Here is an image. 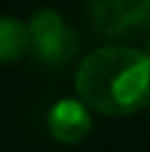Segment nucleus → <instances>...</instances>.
<instances>
[{"mask_svg":"<svg viewBox=\"0 0 150 152\" xmlns=\"http://www.w3.org/2000/svg\"><path fill=\"white\" fill-rule=\"evenodd\" d=\"M78 100L103 115H133L150 105V58L135 48H100L78 65Z\"/></svg>","mask_w":150,"mask_h":152,"instance_id":"nucleus-1","label":"nucleus"},{"mask_svg":"<svg viewBox=\"0 0 150 152\" xmlns=\"http://www.w3.org/2000/svg\"><path fill=\"white\" fill-rule=\"evenodd\" d=\"M28 35L35 58L45 65H58L68 60L75 50V37L70 28L60 18V12L53 8H40L33 12L28 23Z\"/></svg>","mask_w":150,"mask_h":152,"instance_id":"nucleus-2","label":"nucleus"},{"mask_svg":"<svg viewBox=\"0 0 150 152\" xmlns=\"http://www.w3.org/2000/svg\"><path fill=\"white\" fill-rule=\"evenodd\" d=\"M88 8L103 35H123L150 25V0H90Z\"/></svg>","mask_w":150,"mask_h":152,"instance_id":"nucleus-3","label":"nucleus"},{"mask_svg":"<svg viewBox=\"0 0 150 152\" xmlns=\"http://www.w3.org/2000/svg\"><path fill=\"white\" fill-rule=\"evenodd\" d=\"M93 127L90 112H88L85 102L73 97L58 100L48 112V130L58 142L75 145L80 140H85V135Z\"/></svg>","mask_w":150,"mask_h":152,"instance_id":"nucleus-4","label":"nucleus"},{"mask_svg":"<svg viewBox=\"0 0 150 152\" xmlns=\"http://www.w3.org/2000/svg\"><path fill=\"white\" fill-rule=\"evenodd\" d=\"M28 48H30L28 25H23L18 18L3 15L0 18V65L20 60Z\"/></svg>","mask_w":150,"mask_h":152,"instance_id":"nucleus-5","label":"nucleus"},{"mask_svg":"<svg viewBox=\"0 0 150 152\" xmlns=\"http://www.w3.org/2000/svg\"><path fill=\"white\" fill-rule=\"evenodd\" d=\"M148 58H150V48H148Z\"/></svg>","mask_w":150,"mask_h":152,"instance_id":"nucleus-6","label":"nucleus"}]
</instances>
